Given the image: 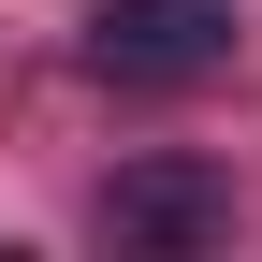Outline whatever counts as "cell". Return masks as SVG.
Returning a JSON list of instances; mask_svg holds the SVG:
<instances>
[{
    "label": "cell",
    "mask_w": 262,
    "mask_h": 262,
    "mask_svg": "<svg viewBox=\"0 0 262 262\" xmlns=\"http://www.w3.org/2000/svg\"><path fill=\"white\" fill-rule=\"evenodd\" d=\"M233 44H248L233 0H102L88 15V73L102 88H204V73H233Z\"/></svg>",
    "instance_id": "obj_1"
},
{
    "label": "cell",
    "mask_w": 262,
    "mask_h": 262,
    "mask_svg": "<svg viewBox=\"0 0 262 262\" xmlns=\"http://www.w3.org/2000/svg\"><path fill=\"white\" fill-rule=\"evenodd\" d=\"M219 233H233V175L219 160H131L102 189V248H131V262H175V248H219Z\"/></svg>",
    "instance_id": "obj_2"
}]
</instances>
